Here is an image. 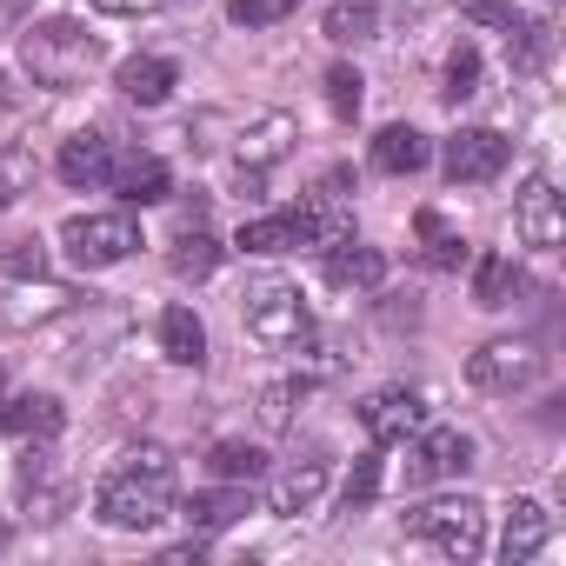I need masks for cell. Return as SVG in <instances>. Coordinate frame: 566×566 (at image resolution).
Segmentation results:
<instances>
[{
  "mask_svg": "<svg viewBox=\"0 0 566 566\" xmlns=\"http://www.w3.org/2000/svg\"><path fill=\"white\" fill-rule=\"evenodd\" d=\"M167 506H174V453H167V447L127 453V467L107 473L101 493H94V513H101V526H114V533H147V526L167 520Z\"/></svg>",
  "mask_w": 566,
  "mask_h": 566,
  "instance_id": "1",
  "label": "cell"
},
{
  "mask_svg": "<svg viewBox=\"0 0 566 566\" xmlns=\"http://www.w3.org/2000/svg\"><path fill=\"white\" fill-rule=\"evenodd\" d=\"M240 321H247V334H253L260 347H301V340L314 334L307 294L294 287V280H280V273H266V280H253V287H247Z\"/></svg>",
  "mask_w": 566,
  "mask_h": 566,
  "instance_id": "2",
  "label": "cell"
},
{
  "mask_svg": "<svg viewBox=\"0 0 566 566\" xmlns=\"http://www.w3.org/2000/svg\"><path fill=\"white\" fill-rule=\"evenodd\" d=\"M407 533L427 539L440 559H480V546H486V506L467 500V493H453V500H427V506L407 513Z\"/></svg>",
  "mask_w": 566,
  "mask_h": 566,
  "instance_id": "3",
  "label": "cell"
},
{
  "mask_svg": "<svg viewBox=\"0 0 566 566\" xmlns=\"http://www.w3.org/2000/svg\"><path fill=\"white\" fill-rule=\"evenodd\" d=\"M94 54H101V41L81 34L74 21H48V28H34V34L21 41V61H28V74H34L41 87H74V81L94 67Z\"/></svg>",
  "mask_w": 566,
  "mask_h": 566,
  "instance_id": "4",
  "label": "cell"
},
{
  "mask_svg": "<svg viewBox=\"0 0 566 566\" xmlns=\"http://www.w3.org/2000/svg\"><path fill=\"white\" fill-rule=\"evenodd\" d=\"M61 247L74 253V266H114L140 247V233H134L127 213H74L61 227Z\"/></svg>",
  "mask_w": 566,
  "mask_h": 566,
  "instance_id": "5",
  "label": "cell"
},
{
  "mask_svg": "<svg viewBox=\"0 0 566 566\" xmlns=\"http://www.w3.org/2000/svg\"><path fill=\"white\" fill-rule=\"evenodd\" d=\"M539 367H546V360H539L526 340H493V347H480V354L467 360V387H480V394H513V387H533Z\"/></svg>",
  "mask_w": 566,
  "mask_h": 566,
  "instance_id": "6",
  "label": "cell"
},
{
  "mask_svg": "<svg viewBox=\"0 0 566 566\" xmlns=\"http://www.w3.org/2000/svg\"><path fill=\"white\" fill-rule=\"evenodd\" d=\"M506 174V140L493 127H460L447 140V180L453 187H480V180H500Z\"/></svg>",
  "mask_w": 566,
  "mask_h": 566,
  "instance_id": "7",
  "label": "cell"
},
{
  "mask_svg": "<svg viewBox=\"0 0 566 566\" xmlns=\"http://www.w3.org/2000/svg\"><path fill=\"white\" fill-rule=\"evenodd\" d=\"M360 427H367V440L394 447V440H407V433L427 427V400L413 387H380V394L360 400Z\"/></svg>",
  "mask_w": 566,
  "mask_h": 566,
  "instance_id": "8",
  "label": "cell"
},
{
  "mask_svg": "<svg viewBox=\"0 0 566 566\" xmlns=\"http://www.w3.org/2000/svg\"><path fill=\"white\" fill-rule=\"evenodd\" d=\"M513 227H520L526 247H559V240H566V213H559V193H553L546 174H533V180L520 187V200H513Z\"/></svg>",
  "mask_w": 566,
  "mask_h": 566,
  "instance_id": "9",
  "label": "cell"
},
{
  "mask_svg": "<svg viewBox=\"0 0 566 566\" xmlns=\"http://www.w3.org/2000/svg\"><path fill=\"white\" fill-rule=\"evenodd\" d=\"M467 467H473V440L460 427H420V447H413L407 480H453Z\"/></svg>",
  "mask_w": 566,
  "mask_h": 566,
  "instance_id": "10",
  "label": "cell"
},
{
  "mask_svg": "<svg viewBox=\"0 0 566 566\" xmlns=\"http://www.w3.org/2000/svg\"><path fill=\"white\" fill-rule=\"evenodd\" d=\"M294 140H301V120L273 107V114H253V120L240 127V140H233V147H240V167H253V174H260V167H273L280 154H287Z\"/></svg>",
  "mask_w": 566,
  "mask_h": 566,
  "instance_id": "11",
  "label": "cell"
},
{
  "mask_svg": "<svg viewBox=\"0 0 566 566\" xmlns=\"http://www.w3.org/2000/svg\"><path fill=\"white\" fill-rule=\"evenodd\" d=\"M67 307H74V287H54V280H28L14 301H0V327L28 334V327H41V321H61Z\"/></svg>",
  "mask_w": 566,
  "mask_h": 566,
  "instance_id": "12",
  "label": "cell"
},
{
  "mask_svg": "<svg viewBox=\"0 0 566 566\" xmlns=\"http://www.w3.org/2000/svg\"><path fill=\"white\" fill-rule=\"evenodd\" d=\"M546 539H553V513L539 500H513L506 506V533H500V559L506 566H526Z\"/></svg>",
  "mask_w": 566,
  "mask_h": 566,
  "instance_id": "13",
  "label": "cell"
},
{
  "mask_svg": "<svg viewBox=\"0 0 566 566\" xmlns=\"http://www.w3.org/2000/svg\"><path fill=\"white\" fill-rule=\"evenodd\" d=\"M61 427H67V407L54 394H14L0 407V433H14V440H54Z\"/></svg>",
  "mask_w": 566,
  "mask_h": 566,
  "instance_id": "14",
  "label": "cell"
},
{
  "mask_svg": "<svg viewBox=\"0 0 566 566\" xmlns=\"http://www.w3.org/2000/svg\"><path fill=\"white\" fill-rule=\"evenodd\" d=\"M174 61H160V54H127L120 61V74H114V87L134 101V107H160L167 94H174Z\"/></svg>",
  "mask_w": 566,
  "mask_h": 566,
  "instance_id": "15",
  "label": "cell"
},
{
  "mask_svg": "<svg viewBox=\"0 0 566 566\" xmlns=\"http://www.w3.org/2000/svg\"><path fill=\"white\" fill-rule=\"evenodd\" d=\"M114 193L127 200V207H160L167 193H174V180H167V160H154V154H134V160H114Z\"/></svg>",
  "mask_w": 566,
  "mask_h": 566,
  "instance_id": "16",
  "label": "cell"
},
{
  "mask_svg": "<svg viewBox=\"0 0 566 566\" xmlns=\"http://www.w3.org/2000/svg\"><path fill=\"white\" fill-rule=\"evenodd\" d=\"M327 280H334V287H380V280H387V253L380 247H360L347 233V240L327 247Z\"/></svg>",
  "mask_w": 566,
  "mask_h": 566,
  "instance_id": "17",
  "label": "cell"
},
{
  "mask_svg": "<svg viewBox=\"0 0 566 566\" xmlns=\"http://www.w3.org/2000/svg\"><path fill=\"white\" fill-rule=\"evenodd\" d=\"M240 513H253V500H247V486H240V480H227L220 493H193V500L180 506V520H187L193 533H220V526H233Z\"/></svg>",
  "mask_w": 566,
  "mask_h": 566,
  "instance_id": "18",
  "label": "cell"
},
{
  "mask_svg": "<svg viewBox=\"0 0 566 566\" xmlns=\"http://www.w3.org/2000/svg\"><path fill=\"white\" fill-rule=\"evenodd\" d=\"M321 493H327V460H301L294 473H280V480H273L266 513H287V520H294V513H307Z\"/></svg>",
  "mask_w": 566,
  "mask_h": 566,
  "instance_id": "19",
  "label": "cell"
},
{
  "mask_svg": "<svg viewBox=\"0 0 566 566\" xmlns=\"http://www.w3.org/2000/svg\"><path fill=\"white\" fill-rule=\"evenodd\" d=\"M374 167H380V174H420V167H427V134L407 127V120L380 127V134H374Z\"/></svg>",
  "mask_w": 566,
  "mask_h": 566,
  "instance_id": "20",
  "label": "cell"
},
{
  "mask_svg": "<svg viewBox=\"0 0 566 566\" xmlns=\"http://www.w3.org/2000/svg\"><path fill=\"white\" fill-rule=\"evenodd\" d=\"M114 174V147L101 140V134H74L67 147H61V180L67 187H101Z\"/></svg>",
  "mask_w": 566,
  "mask_h": 566,
  "instance_id": "21",
  "label": "cell"
},
{
  "mask_svg": "<svg viewBox=\"0 0 566 566\" xmlns=\"http://www.w3.org/2000/svg\"><path fill=\"white\" fill-rule=\"evenodd\" d=\"M160 354H167L174 367H200V360H207V327H200L193 307H167V314H160Z\"/></svg>",
  "mask_w": 566,
  "mask_h": 566,
  "instance_id": "22",
  "label": "cell"
},
{
  "mask_svg": "<svg viewBox=\"0 0 566 566\" xmlns=\"http://www.w3.org/2000/svg\"><path fill=\"white\" fill-rule=\"evenodd\" d=\"M34 180H41L34 147H28V140H8V147H0V207L28 200V193H34Z\"/></svg>",
  "mask_w": 566,
  "mask_h": 566,
  "instance_id": "23",
  "label": "cell"
},
{
  "mask_svg": "<svg viewBox=\"0 0 566 566\" xmlns=\"http://www.w3.org/2000/svg\"><path fill=\"white\" fill-rule=\"evenodd\" d=\"M374 28H380V8H374V0H340V8H327V41H340V48L374 41Z\"/></svg>",
  "mask_w": 566,
  "mask_h": 566,
  "instance_id": "24",
  "label": "cell"
},
{
  "mask_svg": "<svg viewBox=\"0 0 566 566\" xmlns=\"http://www.w3.org/2000/svg\"><path fill=\"white\" fill-rule=\"evenodd\" d=\"M220 253H227V247H220L213 233L187 227V233H180V247H174V273H180V280H207V273L220 266Z\"/></svg>",
  "mask_w": 566,
  "mask_h": 566,
  "instance_id": "25",
  "label": "cell"
},
{
  "mask_svg": "<svg viewBox=\"0 0 566 566\" xmlns=\"http://www.w3.org/2000/svg\"><path fill=\"white\" fill-rule=\"evenodd\" d=\"M207 467H213L220 480H247V486H253V480L266 473V453H260V447H247V440H213Z\"/></svg>",
  "mask_w": 566,
  "mask_h": 566,
  "instance_id": "26",
  "label": "cell"
},
{
  "mask_svg": "<svg viewBox=\"0 0 566 566\" xmlns=\"http://www.w3.org/2000/svg\"><path fill=\"white\" fill-rule=\"evenodd\" d=\"M506 294H513V253H486L473 266V301L480 307H506Z\"/></svg>",
  "mask_w": 566,
  "mask_h": 566,
  "instance_id": "27",
  "label": "cell"
},
{
  "mask_svg": "<svg viewBox=\"0 0 566 566\" xmlns=\"http://www.w3.org/2000/svg\"><path fill=\"white\" fill-rule=\"evenodd\" d=\"M513 34H506V54H513V67H539L546 54H553V28L546 21H506Z\"/></svg>",
  "mask_w": 566,
  "mask_h": 566,
  "instance_id": "28",
  "label": "cell"
},
{
  "mask_svg": "<svg viewBox=\"0 0 566 566\" xmlns=\"http://www.w3.org/2000/svg\"><path fill=\"white\" fill-rule=\"evenodd\" d=\"M240 247H247V253H287V247H294V220H287V213L247 220V227H240Z\"/></svg>",
  "mask_w": 566,
  "mask_h": 566,
  "instance_id": "29",
  "label": "cell"
},
{
  "mask_svg": "<svg viewBox=\"0 0 566 566\" xmlns=\"http://www.w3.org/2000/svg\"><path fill=\"white\" fill-rule=\"evenodd\" d=\"M413 227H420V240H427V260H433V266H460V260H467L460 233H453V227H447V220H440L433 207H427V213H420Z\"/></svg>",
  "mask_w": 566,
  "mask_h": 566,
  "instance_id": "30",
  "label": "cell"
},
{
  "mask_svg": "<svg viewBox=\"0 0 566 566\" xmlns=\"http://www.w3.org/2000/svg\"><path fill=\"white\" fill-rule=\"evenodd\" d=\"M0 273H8V280H41V273H48V247H41L34 233L8 240V247H0Z\"/></svg>",
  "mask_w": 566,
  "mask_h": 566,
  "instance_id": "31",
  "label": "cell"
},
{
  "mask_svg": "<svg viewBox=\"0 0 566 566\" xmlns=\"http://www.w3.org/2000/svg\"><path fill=\"white\" fill-rule=\"evenodd\" d=\"M440 94H447L453 107H460L467 94H480V54H473V48H460V54L447 61V87H440Z\"/></svg>",
  "mask_w": 566,
  "mask_h": 566,
  "instance_id": "32",
  "label": "cell"
},
{
  "mask_svg": "<svg viewBox=\"0 0 566 566\" xmlns=\"http://www.w3.org/2000/svg\"><path fill=\"white\" fill-rule=\"evenodd\" d=\"M360 87H367V81H360L354 67H327V107H334L340 120H354V114H360Z\"/></svg>",
  "mask_w": 566,
  "mask_h": 566,
  "instance_id": "33",
  "label": "cell"
},
{
  "mask_svg": "<svg viewBox=\"0 0 566 566\" xmlns=\"http://www.w3.org/2000/svg\"><path fill=\"white\" fill-rule=\"evenodd\" d=\"M294 8H301V0H233L227 14H233L240 28H273V21H287Z\"/></svg>",
  "mask_w": 566,
  "mask_h": 566,
  "instance_id": "34",
  "label": "cell"
},
{
  "mask_svg": "<svg viewBox=\"0 0 566 566\" xmlns=\"http://www.w3.org/2000/svg\"><path fill=\"white\" fill-rule=\"evenodd\" d=\"M374 493H380V460L367 453V460H354V480H347V513H360V506H374Z\"/></svg>",
  "mask_w": 566,
  "mask_h": 566,
  "instance_id": "35",
  "label": "cell"
},
{
  "mask_svg": "<svg viewBox=\"0 0 566 566\" xmlns=\"http://www.w3.org/2000/svg\"><path fill=\"white\" fill-rule=\"evenodd\" d=\"M294 400H301V387H294V380L260 387V420H266V427H287V420H294Z\"/></svg>",
  "mask_w": 566,
  "mask_h": 566,
  "instance_id": "36",
  "label": "cell"
},
{
  "mask_svg": "<svg viewBox=\"0 0 566 566\" xmlns=\"http://www.w3.org/2000/svg\"><path fill=\"white\" fill-rule=\"evenodd\" d=\"M460 8H467L480 28H506V21H513V0H460Z\"/></svg>",
  "mask_w": 566,
  "mask_h": 566,
  "instance_id": "37",
  "label": "cell"
},
{
  "mask_svg": "<svg viewBox=\"0 0 566 566\" xmlns=\"http://www.w3.org/2000/svg\"><path fill=\"white\" fill-rule=\"evenodd\" d=\"M101 14H147V8H160V0H94Z\"/></svg>",
  "mask_w": 566,
  "mask_h": 566,
  "instance_id": "38",
  "label": "cell"
},
{
  "mask_svg": "<svg viewBox=\"0 0 566 566\" xmlns=\"http://www.w3.org/2000/svg\"><path fill=\"white\" fill-rule=\"evenodd\" d=\"M0 553H8V520H0Z\"/></svg>",
  "mask_w": 566,
  "mask_h": 566,
  "instance_id": "39",
  "label": "cell"
}]
</instances>
